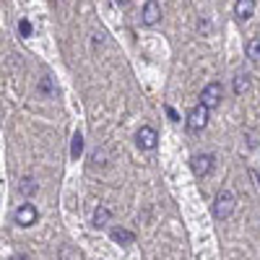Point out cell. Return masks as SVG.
<instances>
[{
  "mask_svg": "<svg viewBox=\"0 0 260 260\" xmlns=\"http://www.w3.org/2000/svg\"><path fill=\"white\" fill-rule=\"evenodd\" d=\"M190 167H192V172L198 177H208L211 172H213V167H216V159L211 154H195L190 159Z\"/></svg>",
  "mask_w": 260,
  "mask_h": 260,
  "instance_id": "6",
  "label": "cell"
},
{
  "mask_svg": "<svg viewBox=\"0 0 260 260\" xmlns=\"http://www.w3.org/2000/svg\"><path fill=\"white\" fill-rule=\"evenodd\" d=\"M208 110L203 104H198V107H192L190 110V115H187V130H192V133H201V130L208 125Z\"/></svg>",
  "mask_w": 260,
  "mask_h": 260,
  "instance_id": "4",
  "label": "cell"
},
{
  "mask_svg": "<svg viewBox=\"0 0 260 260\" xmlns=\"http://www.w3.org/2000/svg\"><path fill=\"white\" fill-rule=\"evenodd\" d=\"M115 3H120V6H125V3H127V0H115Z\"/></svg>",
  "mask_w": 260,
  "mask_h": 260,
  "instance_id": "19",
  "label": "cell"
},
{
  "mask_svg": "<svg viewBox=\"0 0 260 260\" xmlns=\"http://www.w3.org/2000/svg\"><path fill=\"white\" fill-rule=\"evenodd\" d=\"M234 206H237L234 192L221 190L219 195H216V201H213V216H216L219 221H224V219H229V216L234 213Z\"/></svg>",
  "mask_w": 260,
  "mask_h": 260,
  "instance_id": "1",
  "label": "cell"
},
{
  "mask_svg": "<svg viewBox=\"0 0 260 260\" xmlns=\"http://www.w3.org/2000/svg\"><path fill=\"white\" fill-rule=\"evenodd\" d=\"M11 260H26L24 255H16V257H11Z\"/></svg>",
  "mask_w": 260,
  "mask_h": 260,
  "instance_id": "18",
  "label": "cell"
},
{
  "mask_svg": "<svg viewBox=\"0 0 260 260\" xmlns=\"http://www.w3.org/2000/svg\"><path fill=\"white\" fill-rule=\"evenodd\" d=\"M221 99H224V86H221L219 81H211V83L203 86V91H201V104L206 107L208 112L216 110V107L221 104Z\"/></svg>",
  "mask_w": 260,
  "mask_h": 260,
  "instance_id": "2",
  "label": "cell"
},
{
  "mask_svg": "<svg viewBox=\"0 0 260 260\" xmlns=\"http://www.w3.org/2000/svg\"><path fill=\"white\" fill-rule=\"evenodd\" d=\"M234 16L240 21H247L255 16V0H234Z\"/></svg>",
  "mask_w": 260,
  "mask_h": 260,
  "instance_id": "8",
  "label": "cell"
},
{
  "mask_svg": "<svg viewBox=\"0 0 260 260\" xmlns=\"http://www.w3.org/2000/svg\"><path fill=\"white\" fill-rule=\"evenodd\" d=\"M141 21L146 26H156L159 21H161V6L156 3V0H148V3L143 6V11H141Z\"/></svg>",
  "mask_w": 260,
  "mask_h": 260,
  "instance_id": "7",
  "label": "cell"
},
{
  "mask_svg": "<svg viewBox=\"0 0 260 260\" xmlns=\"http://www.w3.org/2000/svg\"><path fill=\"white\" fill-rule=\"evenodd\" d=\"M39 91H45V94H55V86H52V81H50V78H42V83H39Z\"/></svg>",
  "mask_w": 260,
  "mask_h": 260,
  "instance_id": "16",
  "label": "cell"
},
{
  "mask_svg": "<svg viewBox=\"0 0 260 260\" xmlns=\"http://www.w3.org/2000/svg\"><path fill=\"white\" fill-rule=\"evenodd\" d=\"M13 219H16V224L18 226H34L37 224V219H39V213H37V208L31 206V203H21L18 208H16V213H13Z\"/></svg>",
  "mask_w": 260,
  "mask_h": 260,
  "instance_id": "5",
  "label": "cell"
},
{
  "mask_svg": "<svg viewBox=\"0 0 260 260\" xmlns=\"http://www.w3.org/2000/svg\"><path fill=\"white\" fill-rule=\"evenodd\" d=\"M18 190H21V195H34L37 192V182L31 177H24V180L18 182Z\"/></svg>",
  "mask_w": 260,
  "mask_h": 260,
  "instance_id": "14",
  "label": "cell"
},
{
  "mask_svg": "<svg viewBox=\"0 0 260 260\" xmlns=\"http://www.w3.org/2000/svg\"><path fill=\"white\" fill-rule=\"evenodd\" d=\"M245 55H247L250 60H260V39H257V37H252L247 45H245Z\"/></svg>",
  "mask_w": 260,
  "mask_h": 260,
  "instance_id": "11",
  "label": "cell"
},
{
  "mask_svg": "<svg viewBox=\"0 0 260 260\" xmlns=\"http://www.w3.org/2000/svg\"><path fill=\"white\" fill-rule=\"evenodd\" d=\"M110 237H112L115 242H120V245H133V242H136V234L130 232V229H122V226L112 229V232H110Z\"/></svg>",
  "mask_w": 260,
  "mask_h": 260,
  "instance_id": "9",
  "label": "cell"
},
{
  "mask_svg": "<svg viewBox=\"0 0 260 260\" xmlns=\"http://www.w3.org/2000/svg\"><path fill=\"white\" fill-rule=\"evenodd\" d=\"M18 31H21V37H31V24H29L26 18L18 21Z\"/></svg>",
  "mask_w": 260,
  "mask_h": 260,
  "instance_id": "15",
  "label": "cell"
},
{
  "mask_svg": "<svg viewBox=\"0 0 260 260\" xmlns=\"http://www.w3.org/2000/svg\"><path fill=\"white\" fill-rule=\"evenodd\" d=\"M247 89H250V76H247V73H245V76L240 73V76L234 78V94H245Z\"/></svg>",
  "mask_w": 260,
  "mask_h": 260,
  "instance_id": "13",
  "label": "cell"
},
{
  "mask_svg": "<svg viewBox=\"0 0 260 260\" xmlns=\"http://www.w3.org/2000/svg\"><path fill=\"white\" fill-rule=\"evenodd\" d=\"M83 154V136L81 133H73V141H71V156L78 159Z\"/></svg>",
  "mask_w": 260,
  "mask_h": 260,
  "instance_id": "12",
  "label": "cell"
},
{
  "mask_svg": "<svg viewBox=\"0 0 260 260\" xmlns=\"http://www.w3.org/2000/svg\"><path fill=\"white\" fill-rule=\"evenodd\" d=\"M167 115H169V120H172V122H180V115H177L175 110H172V107H167Z\"/></svg>",
  "mask_w": 260,
  "mask_h": 260,
  "instance_id": "17",
  "label": "cell"
},
{
  "mask_svg": "<svg viewBox=\"0 0 260 260\" xmlns=\"http://www.w3.org/2000/svg\"><path fill=\"white\" fill-rule=\"evenodd\" d=\"M136 146H138L141 151H154V148L159 146V133H156L154 127L143 125L138 133H136Z\"/></svg>",
  "mask_w": 260,
  "mask_h": 260,
  "instance_id": "3",
  "label": "cell"
},
{
  "mask_svg": "<svg viewBox=\"0 0 260 260\" xmlns=\"http://www.w3.org/2000/svg\"><path fill=\"white\" fill-rule=\"evenodd\" d=\"M110 219H112V213H110V208H107V206H99L94 211V226H107V224H110Z\"/></svg>",
  "mask_w": 260,
  "mask_h": 260,
  "instance_id": "10",
  "label": "cell"
}]
</instances>
